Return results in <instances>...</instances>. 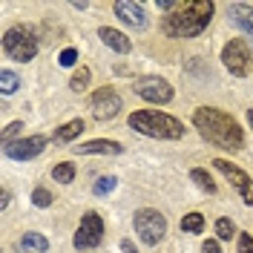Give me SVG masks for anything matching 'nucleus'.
Returning <instances> with one entry per match:
<instances>
[{
	"instance_id": "obj_1",
	"label": "nucleus",
	"mask_w": 253,
	"mask_h": 253,
	"mask_svg": "<svg viewBox=\"0 0 253 253\" xmlns=\"http://www.w3.org/2000/svg\"><path fill=\"white\" fill-rule=\"evenodd\" d=\"M193 126L205 135L210 144H216L227 153H236L245 147V132L236 124L233 115L216 110V107H199L193 112Z\"/></svg>"
},
{
	"instance_id": "obj_10",
	"label": "nucleus",
	"mask_w": 253,
	"mask_h": 253,
	"mask_svg": "<svg viewBox=\"0 0 253 253\" xmlns=\"http://www.w3.org/2000/svg\"><path fill=\"white\" fill-rule=\"evenodd\" d=\"M213 167H216L219 173L227 175V181L242 193V202H245V205H253V178H251V175L242 173L236 164H230V161H224V158H216V161H213Z\"/></svg>"
},
{
	"instance_id": "obj_5",
	"label": "nucleus",
	"mask_w": 253,
	"mask_h": 253,
	"mask_svg": "<svg viewBox=\"0 0 253 253\" xmlns=\"http://www.w3.org/2000/svg\"><path fill=\"white\" fill-rule=\"evenodd\" d=\"M135 233L141 236L144 245H156V242H161L164 239V233H167V219L158 213V210H153V207H141V210H135Z\"/></svg>"
},
{
	"instance_id": "obj_24",
	"label": "nucleus",
	"mask_w": 253,
	"mask_h": 253,
	"mask_svg": "<svg viewBox=\"0 0 253 253\" xmlns=\"http://www.w3.org/2000/svg\"><path fill=\"white\" fill-rule=\"evenodd\" d=\"M233 233H236V224H233L230 219H219L216 221V236L219 239H230Z\"/></svg>"
},
{
	"instance_id": "obj_31",
	"label": "nucleus",
	"mask_w": 253,
	"mask_h": 253,
	"mask_svg": "<svg viewBox=\"0 0 253 253\" xmlns=\"http://www.w3.org/2000/svg\"><path fill=\"white\" fill-rule=\"evenodd\" d=\"M121 251H124V253H138L135 248H132V242H129V239H124V242H121Z\"/></svg>"
},
{
	"instance_id": "obj_22",
	"label": "nucleus",
	"mask_w": 253,
	"mask_h": 253,
	"mask_svg": "<svg viewBox=\"0 0 253 253\" xmlns=\"http://www.w3.org/2000/svg\"><path fill=\"white\" fill-rule=\"evenodd\" d=\"M86 84H89V66H81L78 72L72 75V84H69V86H72L75 92H84V89H86Z\"/></svg>"
},
{
	"instance_id": "obj_23",
	"label": "nucleus",
	"mask_w": 253,
	"mask_h": 253,
	"mask_svg": "<svg viewBox=\"0 0 253 253\" xmlns=\"http://www.w3.org/2000/svg\"><path fill=\"white\" fill-rule=\"evenodd\" d=\"M112 190H115V178H112V175H104V178H98V181H95L92 193H95V196H107V193H112Z\"/></svg>"
},
{
	"instance_id": "obj_27",
	"label": "nucleus",
	"mask_w": 253,
	"mask_h": 253,
	"mask_svg": "<svg viewBox=\"0 0 253 253\" xmlns=\"http://www.w3.org/2000/svg\"><path fill=\"white\" fill-rule=\"evenodd\" d=\"M58 61H61V66H75V61H78V52H75V49H63Z\"/></svg>"
},
{
	"instance_id": "obj_26",
	"label": "nucleus",
	"mask_w": 253,
	"mask_h": 253,
	"mask_svg": "<svg viewBox=\"0 0 253 253\" xmlns=\"http://www.w3.org/2000/svg\"><path fill=\"white\" fill-rule=\"evenodd\" d=\"M20 129H23V124H20V121H15V124H9V126H3V144H9V141L17 135V132H20Z\"/></svg>"
},
{
	"instance_id": "obj_25",
	"label": "nucleus",
	"mask_w": 253,
	"mask_h": 253,
	"mask_svg": "<svg viewBox=\"0 0 253 253\" xmlns=\"http://www.w3.org/2000/svg\"><path fill=\"white\" fill-rule=\"evenodd\" d=\"M32 205H38V207H49L52 205V193L43 187H38L35 193H32Z\"/></svg>"
},
{
	"instance_id": "obj_15",
	"label": "nucleus",
	"mask_w": 253,
	"mask_h": 253,
	"mask_svg": "<svg viewBox=\"0 0 253 253\" xmlns=\"http://www.w3.org/2000/svg\"><path fill=\"white\" fill-rule=\"evenodd\" d=\"M75 153H78V156H89V153L118 156V153H121V144H118V141H104V138H98V141H89V144H78V147H75Z\"/></svg>"
},
{
	"instance_id": "obj_18",
	"label": "nucleus",
	"mask_w": 253,
	"mask_h": 253,
	"mask_svg": "<svg viewBox=\"0 0 253 253\" xmlns=\"http://www.w3.org/2000/svg\"><path fill=\"white\" fill-rule=\"evenodd\" d=\"M52 178H55V181H61V184H69V181L75 178V164H69V161L55 164V167H52Z\"/></svg>"
},
{
	"instance_id": "obj_9",
	"label": "nucleus",
	"mask_w": 253,
	"mask_h": 253,
	"mask_svg": "<svg viewBox=\"0 0 253 253\" xmlns=\"http://www.w3.org/2000/svg\"><path fill=\"white\" fill-rule=\"evenodd\" d=\"M135 95H141L144 101H150V104H170L175 92L164 78H156L153 75V78L135 81Z\"/></svg>"
},
{
	"instance_id": "obj_13",
	"label": "nucleus",
	"mask_w": 253,
	"mask_h": 253,
	"mask_svg": "<svg viewBox=\"0 0 253 253\" xmlns=\"http://www.w3.org/2000/svg\"><path fill=\"white\" fill-rule=\"evenodd\" d=\"M227 17H230L233 26H239V29H245L251 35V43H253V6H248V3H230L227 6Z\"/></svg>"
},
{
	"instance_id": "obj_14",
	"label": "nucleus",
	"mask_w": 253,
	"mask_h": 253,
	"mask_svg": "<svg viewBox=\"0 0 253 253\" xmlns=\"http://www.w3.org/2000/svg\"><path fill=\"white\" fill-rule=\"evenodd\" d=\"M98 38L107 43L110 49H115V52H121V55H126L129 49H132V43H129V38H126L124 32H118V29H112V26H101L98 29Z\"/></svg>"
},
{
	"instance_id": "obj_20",
	"label": "nucleus",
	"mask_w": 253,
	"mask_h": 253,
	"mask_svg": "<svg viewBox=\"0 0 253 253\" xmlns=\"http://www.w3.org/2000/svg\"><path fill=\"white\" fill-rule=\"evenodd\" d=\"M181 230H187V233H202V230H205V216H202V213H187V216L181 219Z\"/></svg>"
},
{
	"instance_id": "obj_12",
	"label": "nucleus",
	"mask_w": 253,
	"mask_h": 253,
	"mask_svg": "<svg viewBox=\"0 0 253 253\" xmlns=\"http://www.w3.org/2000/svg\"><path fill=\"white\" fill-rule=\"evenodd\" d=\"M115 15L118 20H124L126 26H132V29H147V9H144V3L138 0H118L115 3Z\"/></svg>"
},
{
	"instance_id": "obj_11",
	"label": "nucleus",
	"mask_w": 253,
	"mask_h": 253,
	"mask_svg": "<svg viewBox=\"0 0 253 253\" xmlns=\"http://www.w3.org/2000/svg\"><path fill=\"white\" fill-rule=\"evenodd\" d=\"M43 150H46V135H29V138H20V141L3 144V153L9 158H17V161L38 158Z\"/></svg>"
},
{
	"instance_id": "obj_3",
	"label": "nucleus",
	"mask_w": 253,
	"mask_h": 253,
	"mask_svg": "<svg viewBox=\"0 0 253 253\" xmlns=\"http://www.w3.org/2000/svg\"><path fill=\"white\" fill-rule=\"evenodd\" d=\"M129 126L150 138H164V141H178L184 135V124L158 110H138L129 115Z\"/></svg>"
},
{
	"instance_id": "obj_21",
	"label": "nucleus",
	"mask_w": 253,
	"mask_h": 253,
	"mask_svg": "<svg viewBox=\"0 0 253 253\" xmlns=\"http://www.w3.org/2000/svg\"><path fill=\"white\" fill-rule=\"evenodd\" d=\"M190 178H193V181H196L199 187L205 190V193H216V184H213V178H210V175H207L205 170H199V167H196V170L190 173Z\"/></svg>"
},
{
	"instance_id": "obj_30",
	"label": "nucleus",
	"mask_w": 253,
	"mask_h": 253,
	"mask_svg": "<svg viewBox=\"0 0 253 253\" xmlns=\"http://www.w3.org/2000/svg\"><path fill=\"white\" fill-rule=\"evenodd\" d=\"M9 202H12V196H9V190H3L0 193V207H9Z\"/></svg>"
},
{
	"instance_id": "obj_2",
	"label": "nucleus",
	"mask_w": 253,
	"mask_h": 253,
	"mask_svg": "<svg viewBox=\"0 0 253 253\" xmlns=\"http://www.w3.org/2000/svg\"><path fill=\"white\" fill-rule=\"evenodd\" d=\"M213 9V0H178L175 12L164 20V32L170 38H196L210 23Z\"/></svg>"
},
{
	"instance_id": "obj_19",
	"label": "nucleus",
	"mask_w": 253,
	"mask_h": 253,
	"mask_svg": "<svg viewBox=\"0 0 253 253\" xmlns=\"http://www.w3.org/2000/svg\"><path fill=\"white\" fill-rule=\"evenodd\" d=\"M17 86H20V78H17L12 69H3V72H0V92H3V95H12Z\"/></svg>"
},
{
	"instance_id": "obj_8",
	"label": "nucleus",
	"mask_w": 253,
	"mask_h": 253,
	"mask_svg": "<svg viewBox=\"0 0 253 253\" xmlns=\"http://www.w3.org/2000/svg\"><path fill=\"white\" fill-rule=\"evenodd\" d=\"M89 110L98 121H110L121 112V95L115 92L112 86H101L89 95Z\"/></svg>"
},
{
	"instance_id": "obj_17",
	"label": "nucleus",
	"mask_w": 253,
	"mask_h": 253,
	"mask_svg": "<svg viewBox=\"0 0 253 253\" xmlns=\"http://www.w3.org/2000/svg\"><path fill=\"white\" fill-rule=\"evenodd\" d=\"M81 132H84V121H78V118H75V121H69V124L58 126V132H55V138H58L61 144H66V141H72L75 135H81Z\"/></svg>"
},
{
	"instance_id": "obj_29",
	"label": "nucleus",
	"mask_w": 253,
	"mask_h": 253,
	"mask_svg": "<svg viewBox=\"0 0 253 253\" xmlns=\"http://www.w3.org/2000/svg\"><path fill=\"white\" fill-rule=\"evenodd\" d=\"M202 253H221V251H219V242H213V239H210V242H205Z\"/></svg>"
},
{
	"instance_id": "obj_7",
	"label": "nucleus",
	"mask_w": 253,
	"mask_h": 253,
	"mask_svg": "<svg viewBox=\"0 0 253 253\" xmlns=\"http://www.w3.org/2000/svg\"><path fill=\"white\" fill-rule=\"evenodd\" d=\"M101 239H104V221L98 213H84V219H81V227L75 230V248L78 251H92L101 245Z\"/></svg>"
},
{
	"instance_id": "obj_4",
	"label": "nucleus",
	"mask_w": 253,
	"mask_h": 253,
	"mask_svg": "<svg viewBox=\"0 0 253 253\" xmlns=\"http://www.w3.org/2000/svg\"><path fill=\"white\" fill-rule=\"evenodd\" d=\"M3 49H6L9 58L26 63L38 55V41H35V35L26 26H15V29H9L3 35Z\"/></svg>"
},
{
	"instance_id": "obj_28",
	"label": "nucleus",
	"mask_w": 253,
	"mask_h": 253,
	"mask_svg": "<svg viewBox=\"0 0 253 253\" xmlns=\"http://www.w3.org/2000/svg\"><path fill=\"white\" fill-rule=\"evenodd\" d=\"M239 253H253V239H251V233H242V236H239Z\"/></svg>"
},
{
	"instance_id": "obj_32",
	"label": "nucleus",
	"mask_w": 253,
	"mask_h": 253,
	"mask_svg": "<svg viewBox=\"0 0 253 253\" xmlns=\"http://www.w3.org/2000/svg\"><path fill=\"white\" fill-rule=\"evenodd\" d=\"M248 121H251V129H253V110H248Z\"/></svg>"
},
{
	"instance_id": "obj_16",
	"label": "nucleus",
	"mask_w": 253,
	"mask_h": 253,
	"mask_svg": "<svg viewBox=\"0 0 253 253\" xmlns=\"http://www.w3.org/2000/svg\"><path fill=\"white\" fill-rule=\"evenodd\" d=\"M46 248H49V242L41 233H26L20 239V251H26V253H43Z\"/></svg>"
},
{
	"instance_id": "obj_6",
	"label": "nucleus",
	"mask_w": 253,
	"mask_h": 253,
	"mask_svg": "<svg viewBox=\"0 0 253 253\" xmlns=\"http://www.w3.org/2000/svg\"><path fill=\"white\" fill-rule=\"evenodd\" d=\"M221 63L227 66V72H233L236 78L251 75V49L245 41H227V46L221 49Z\"/></svg>"
}]
</instances>
